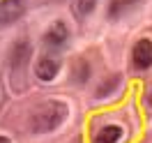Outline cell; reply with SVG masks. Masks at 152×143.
Returning a JSON list of instances; mask_svg holds the SVG:
<instances>
[{"label":"cell","mask_w":152,"mask_h":143,"mask_svg":"<svg viewBox=\"0 0 152 143\" xmlns=\"http://www.w3.org/2000/svg\"><path fill=\"white\" fill-rule=\"evenodd\" d=\"M132 62L136 69H148L152 67V42L150 39H138L132 51Z\"/></svg>","instance_id":"cell-2"},{"label":"cell","mask_w":152,"mask_h":143,"mask_svg":"<svg viewBox=\"0 0 152 143\" xmlns=\"http://www.w3.org/2000/svg\"><path fill=\"white\" fill-rule=\"evenodd\" d=\"M67 118V106L62 102H44L35 109L30 125L35 132H51Z\"/></svg>","instance_id":"cell-1"},{"label":"cell","mask_w":152,"mask_h":143,"mask_svg":"<svg viewBox=\"0 0 152 143\" xmlns=\"http://www.w3.org/2000/svg\"><path fill=\"white\" fill-rule=\"evenodd\" d=\"M97 0H78V12L81 14H90V12L95 10Z\"/></svg>","instance_id":"cell-9"},{"label":"cell","mask_w":152,"mask_h":143,"mask_svg":"<svg viewBox=\"0 0 152 143\" xmlns=\"http://www.w3.org/2000/svg\"><path fill=\"white\" fill-rule=\"evenodd\" d=\"M58 69H60V60L56 56H44L37 62V76L42 81H51V78H56Z\"/></svg>","instance_id":"cell-5"},{"label":"cell","mask_w":152,"mask_h":143,"mask_svg":"<svg viewBox=\"0 0 152 143\" xmlns=\"http://www.w3.org/2000/svg\"><path fill=\"white\" fill-rule=\"evenodd\" d=\"M21 14H23L21 0H0V26L14 23Z\"/></svg>","instance_id":"cell-3"},{"label":"cell","mask_w":152,"mask_h":143,"mask_svg":"<svg viewBox=\"0 0 152 143\" xmlns=\"http://www.w3.org/2000/svg\"><path fill=\"white\" fill-rule=\"evenodd\" d=\"M0 143H12V141L7 139V136H0Z\"/></svg>","instance_id":"cell-10"},{"label":"cell","mask_w":152,"mask_h":143,"mask_svg":"<svg viewBox=\"0 0 152 143\" xmlns=\"http://www.w3.org/2000/svg\"><path fill=\"white\" fill-rule=\"evenodd\" d=\"M67 39H69V30H67V26L62 23V21L53 23V26L48 28V32L44 35V42H46L51 48H60Z\"/></svg>","instance_id":"cell-4"},{"label":"cell","mask_w":152,"mask_h":143,"mask_svg":"<svg viewBox=\"0 0 152 143\" xmlns=\"http://www.w3.org/2000/svg\"><path fill=\"white\" fill-rule=\"evenodd\" d=\"M28 58H30V44L28 42H19L16 46L12 48V58H10V62L12 67H23L26 62H28Z\"/></svg>","instance_id":"cell-6"},{"label":"cell","mask_w":152,"mask_h":143,"mask_svg":"<svg viewBox=\"0 0 152 143\" xmlns=\"http://www.w3.org/2000/svg\"><path fill=\"white\" fill-rule=\"evenodd\" d=\"M120 136H122V129L115 127V125H108V127H104V129L97 132L95 143H118V141H120Z\"/></svg>","instance_id":"cell-7"},{"label":"cell","mask_w":152,"mask_h":143,"mask_svg":"<svg viewBox=\"0 0 152 143\" xmlns=\"http://www.w3.org/2000/svg\"><path fill=\"white\" fill-rule=\"evenodd\" d=\"M141 2H143V0H113L111 7H108V16H111V19H118L120 14L129 12L134 5H141Z\"/></svg>","instance_id":"cell-8"}]
</instances>
